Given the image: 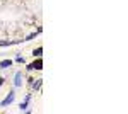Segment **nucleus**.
Returning a JSON list of instances; mask_svg holds the SVG:
<instances>
[{
    "instance_id": "obj_1",
    "label": "nucleus",
    "mask_w": 128,
    "mask_h": 114,
    "mask_svg": "<svg viewBox=\"0 0 128 114\" xmlns=\"http://www.w3.org/2000/svg\"><path fill=\"white\" fill-rule=\"evenodd\" d=\"M41 65H43V61H41V58H38V61H34V63H31L29 67H28V70H40Z\"/></svg>"
},
{
    "instance_id": "obj_2",
    "label": "nucleus",
    "mask_w": 128,
    "mask_h": 114,
    "mask_svg": "<svg viewBox=\"0 0 128 114\" xmlns=\"http://www.w3.org/2000/svg\"><path fill=\"white\" fill-rule=\"evenodd\" d=\"M12 101H14V92H9V95H7V97L2 101V106H9Z\"/></svg>"
},
{
    "instance_id": "obj_3",
    "label": "nucleus",
    "mask_w": 128,
    "mask_h": 114,
    "mask_svg": "<svg viewBox=\"0 0 128 114\" xmlns=\"http://www.w3.org/2000/svg\"><path fill=\"white\" fill-rule=\"evenodd\" d=\"M41 87V78H38L36 82H31V89H34V90H38Z\"/></svg>"
},
{
    "instance_id": "obj_4",
    "label": "nucleus",
    "mask_w": 128,
    "mask_h": 114,
    "mask_svg": "<svg viewBox=\"0 0 128 114\" xmlns=\"http://www.w3.org/2000/svg\"><path fill=\"white\" fill-rule=\"evenodd\" d=\"M10 65H12V61H10V60H4V61L0 63V68H9Z\"/></svg>"
},
{
    "instance_id": "obj_5",
    "label": "nucleus",
    "mask_w": 128,
    "mask_h": 114,
    "mask_svg": "<svg viewBox=\"0 0 128 114\" xmlns=\"http://www.w3.org/2000/svg\"><path fill=\"white\" fill-rule=\"evenodd\" d=\"M34 56H38V58H41V55H43V48H38V49H34V53H32Z\"/></svg>"
},
{
    "instance_id": "obj_6",
    "label": "nucleus",
    "mask_w": 128,
    "mask_h": 114,
    "mask_svg": "<svg viewBox=\"0 0 128 114\" xmlns=\"http://www.w3.org/2000/svg\"><path fill=\"white\" fill-rule=\"evenodd\" d=\"M28 102H29V95H28V97H26V101H24V102L20 104V111H24V109L28 107Z\"/></svg>"
},
{
    "instance_id": "obj_7",
    "label": "nucleus",
    "mask_w": 128,
    "mask_h": 114,
    "mask_svg": "<svg viewBox=\"0 0 128 114\" xmlns=\"http://www.w3.org/2000/svg\"><path fill=\"white\" fill-rule=\"evenodd\" d=\"M20 78H22V75H20V72H19V73H16V85H17V87L20 85Z\"/></svg>"
},
{
    "instance_id": "obj_8",
    "label": "nucleus",
    "mask_w": 128,
    "mask_h": 114,
    "mask_svg": "<svg viewBox=\"0 0 128 114\" xmlns=\"http://www.w3.org/2000/svg\"><path fill=\"white\" fill-rule=\"evenodd\" d=\"M16 61H17V63H24V58H22V56H17V58H16Z\"/></svg>"
},
{
    "instance_id": "obj_9",
    "label": "nucleus",
    "mask_w": 128,
    "mask_h": 114,
    "mask_svg": "<svg viewBox=\"0 0 128 114\" xmlns=\"http://www.w3.org/2000/svg\"><path fill=\"white\" fill-rule=\"evenodd\" d=\"M2 84H4V78H0V85H2Z\"/></svg>"
}]
</instances>
